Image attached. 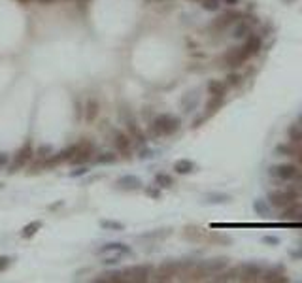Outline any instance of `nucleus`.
Here are the masks:
<instances>
[{"label": "nucleus", "mask_w": 302, "mask_h": 283, "mask_svg": "<svg viewBox=\"0 0 302 283\" xmlns=\"http://www.w3.org/2000/svg\"><path fill=\"white\" fill-rule=\"evenodd\" d=\"M302 198V183H295L293 185H287L283 189H274L268 193V200L274 208H287L289 204H293L295 200H301Z\"/></svg>", "instance_id": "f257e3e1"}, {"label": "nucleus", "mask_w": 302, "mask_h": 283, "mask_svg": "<svg viewBox=\"0 0 302 283\" xmlns=\"http://www.w3.org/2000/svg\"><path fill=\"white\" fill-rule=\"evenodd\" d=\"M179 129V117L172 113H160L151 123V132L155 136H170Z\"/></svg>", "instance_id": "f03ea898"}, {"label": "nucleus", "mask_w": 302, "mask_h": 283, "mask_svg": "<svg viewBox=\"0 0 302 283\" xmlns=\"http://www.w3.org/2000/svg\"><path fill=\"white\" fill-rule=\"evenodd\" d=\"M245 61H247V57L244 55V51H242V47H228L223 57L219 59V63L223 68H240V66L245 65Z\"/></svg>", "instance_id": "7ed1b4c3"}, {"label": "nucleus", "mask_w": 302, "mask_h": 283, "mask_svg": "<svg viewBox=\"0 0 302 283\" xmlns=\"http://www.w3.org/2000/svg\"><path fill=\"white\" fill-rule=\"evenodd\" d=\"M242 17V13L240 11H234V9H226L223 11L221 15H217L214 21H212V30H217V32H221V30H225L228 28L230 25H236L238 21Z\"/></svg>", "instance_id": "20e7f679"}, {"label": "nucleus", "mask_w": 302, "mask_h": 283, "mask_svg": "<svg viewBox=\"0 0 302 283\" xmlns=\"http://www.w3.org/2000/svg\"><path fill=\"white\" fill-rule=\"evenodd\" d=\"M299 166L297 164H274L268 170V174L276 179H283V181H295L297 174H299Z\"/></svg>", "instance_id": "39448f33"}, {"label": "nucleus", "mask_w": 302, "mask_h": 283, "mask_svg": "<svg viewBox=\"0 0 302 283\" xmlns=\"http://www.w3.org/2000/svg\"><path fill=\"white\" fill-rule=\"evenodd\" d=\"M150 266H144V264H136V266H131L127 268L123 276H125V282H134V283H144L150 280Z\"/></svg>", "instance_id": "423d86ee"}, {"label": "nucleus", "mask_w": 302, "mask_h": 283, "mask_svg": "<svg viewBox=\"0 0 302 283\" xmlns=\"http://www.w3.org/2000/svg\"><path fill=\"white\" fill-rule=\"evenodd\" d=\"M93 149H94L93 142L81 140L79 143H76V153H74V157L70 159V162H72V164H83V162H87V160L91 159Z\"/></svg>", "instance_id": "0eeeda50"}, {"label": "nucleus", "mask_w": 302, "mask_h": 283, "mask_svg": "<svg viewBox=\"0 0 302 283\" xmlns=\"http://www.w3.org/2000/svg\"><path fill=\"white\" fill-rule=\"evenodd\" d=\"M242 51H244V55L247 57V59H251V57H255L261 49H263V38L259 36V34H247V38H245V42L242 44Z\"/></svg>", "instance_id": "6e6552de"}, {"label": "nucleus", "mask_w": 302, "mask_h": 283, "mask_svg": "<svg viewBox=\"0 0 302 283\" xmlns=\"http://www.w3.org/2000/svg\"><path fill=\"white\" fill-rule=\"evenodd\" d=\"M280 219L282 221H302V202L295 200L293 204L283 208V213Z\"/></svg>", "instance_id": "1a4fd4ad"}, {"label": "nucleus", "mask_w": 302, "mask_h": 283, "mask_svg": "<svg viewBox=\"0 0 302 283\" xmlns=\"http://www.w3.org/2000/svg\"><path fill=\"white\" fill-rule=\"evenodd\" d=\"M261 274H263V270H261L259 264L247 263L240 266V280H242V282H255V280H259Z\"/></svg>", "instance_id": "9d476101"}, {"label": "nucleus", "mask_w": 302, "mask_h": 283, "mask_svg": "<svg viewBox=\"0 0 302 283\" xmlns=\"http://www.w3.org/2000/svg\"><path fill=\"white\" fill-rule=\"evenodd\" d=\"M34 157V149H32V143L27 142L21 149L17 151V155H15V162H13V170L15 168H21V166H25L28 160Z\"/></svg>", "instance_id": "9b49d317"}, {"label": "nucleus", "mask_w": 302, "mask_h": 283, "mask_svg": "<svg viewBox=\"0 0 302 283\" xmlns=\"http://www.w3.org/2000/svg\"><path fill=\"white\" fill-rule=\"evenodd\" d=\"M179 270V264L178 263H164L160 264L159 272H157V282H168V280H172L176 274H178Z\"/></svg>", "instance_id": "f8f14e48"}, {"label": "nucleus", "mask_w": 302, "mask_h": 283, "mask_svg": "<svg viewBox=\"0 0 302 283\" xmlns=\"http://www.w3.org/2000/svg\"><path fill=\"white\" fill-rule=\"evenodd\" d=\"M113 143H115V147H117L119 153L127 155V153L131 151V143H132L131 134H127V132H115V134H113Z\"/></svg>", "instance_id": "ddd939ff"}, {"label": "nucleus", "mask_w": 302, "mask_h": 283, "mask_svg": "<svg viewBox=\"0 0 302 283\" xmlns=\"http://www.w3.org/2000/svg\"><path fill=\"white\" fill-rule=\"evenodd\" d=\"M117 187L125 189V191H138L142 189V179L136 176H123L117 179Z\"/></svg>", "instance_id": "4468645a"}, {"label": "nucleus", "mask_w": 302, "mask_h": 283, "mask_svg": "<svg viewBox=\"0 0 302 283\" xmlns=\"http://www.w3.org/2000/svg\"><path fill=\"white\" fill-rule=\"evenodd\" d=\"M113 251H115V253L129 255L131 253V247H127L125 244H119V242H112V244H106L96 249V253H113Z\"/></svg>", "instance_id": "2eb2a0df"}, {"label": "nucleus", "mask_w": 302, "mask_h": 283, "mask_svg": "<svg viewBox=\"0 0 302 283\" xmlns=\"http://www.w3.org/2000/svg\"><path fill=\"white\" fill-rule=\"evenodd\" d=\"M299 145L301 143H295V142H287V143H280L276 145V153L278 155H283V157H297V151H299Z\"/></svg>", "instance_id": "dca6fc26"}, {"label": "nucleus", "mask_w": 302, "mask_h": 283, "mask_svg": "<svg viewBox=\"0 0 302 283\" xmlns=\"http://www.w3.org/2000/svg\"><path fill=\"white\" fill-rule=\"evenodd\" d=\"M42 226H44V223H42L40 219L30 221L28 225H25L23 228H21V238H23V240H30V238H34V234H36Z\"/></svg>", "instance_id": "f3484780"}, {"label": "nucleus", "mask_w": 302, "mask_h": 283, "mask_svg": "<svg viewBox=\"0 0 302 283\" xmlns=\"http://www.w3.org/2000/svg\"><path fill=\"white\" fill-rule=\"evenodd\" d=\"M195 168H197V164L193 162V160L189 159H179L174 162V170H176V174H191V172H195Z\"/></svg>", "instance_id": "a211bd4d"}, {"label": "nucleus", "mask_w": 302, "mask_h": 283, "mask_svg": "<svg viewBox=\"0 0 302 283\" xmlns=\"http://www.w3.org/2000/svg\"><path fill=\"white\" fill-rule=\"evenodd\" d=\"M98 117V102L94 98H89L85 104V121L94 123V119Z\"/></svg>", "instance_id": "6ab92c4d"}, {"label": "nucleus", "mask_w": 302, "mask_h": 283, "mask_svg": "<svg viewBox=\"0 0 302 283\" xmlns=\"http://www.w3.org/2000/svg\"><path fill=\"white\" fill-rule=\"evenodd\" d=\"M226 83H223L221 79H210L208 81V93L214 96H225Z\"/></svg>", "instance_id": "aec40b11"}, {"label": "nucleus", "mask_w": 302, "mask_h": 283, "mask_svg": "<svg viewBox=\"0 0 302 283\" xmlns=\"http://www.w3.org/2000/svg\"><path fill=\"white\" fill-rule=\"evenodd\" d=\"M263 282H268V283H282V282H287V278L283 276V270H266L264 274H261Z\"/></svg>", "instance_id": "412c9836"}, {"label": "nucleus", "mask_w": 302, "mask_h": 283, "mask_svg": "<svg viewBox=\"0 0 302 283\" xmlns=\"http://www.w3.org/2000/svg\"><path fill=\"white\" fill-rule=\"evenodd\" d=\"M287 136H289V140L291 142L301 143L302 145V125L301 123H293L291 127L287 129Z\"/></svg>", "instance_id": "4be33fe9"}, {"label": "nucleus", "mask_w": 302, "mask_h": 283, "mask_svg": "<svg viewBox=\"0 0 302 283\" xmlns=\"http://www.w3.org/2000/svg\"><path fill=\"white\" fill-rule=\"evenodd\" d=\"M247 34H251V25L247 23V21H238L234 27V32H232V36L234 38H247Z\"/></svg>", "instance_id": "5701e85b"}, {"label": "nucleus", "mask_w": 302, "mask_h": 283, "mask_svg": "<svg viewBox=\"0 0 302 283\" xmlns=\"http://www.w3.org/2000/svg\"><path fill=\"white\" fill-rule=\"evenodd\" d=\"M94 282H108V283H121L125 282L123 272H106L100 278H94Z\"/></svg>", "instance_id": "b1692460"}, {"label": "nucleus", "mask_w": 302, "mask_h": 283, "mask_svg": "<svg viewBox=\"0 0 302 283\" xmlns=\"http://www.w3.org/2000/svg\"><path fill=\"white\" fill-rule=\"evenodd\" d=\"M221 106H223V96H210V100L206 102V110H208V115H212V113H216L217 110H221Z\"/></svg>", "instance_id": "393cba45"}, {"label": "nucleus", "mask_w": 302, "mask_h": 283, "mask_svg": "<svg viewBox=\"0 0 302 283\" xmlns=\"http://www.w3.org/2000/svg\"><path fill=\"white\" fill-rule=\"evenodd\" d=\"M127 131L131 134V138H134V140H138V142H144V134H142L140 127L136 125L134 119H129V121H127Z\"/></svg>", "instance_id": "a878e982"}, {"label": "nucleus", "mask_w": 302, "mask_h": 283, "mask_svg": "<svg viewBox=\"0 0 302 283\" xmlns=\"http://www.w3.org/2000/svg\"><path fill=\"white\" fill-rule=\"evenodd\" d=\"M155 183H157V187L160 189H170L174 185V178H172L170 174H157V176H155Z\"/></svg>", "instance_id": "bb28decb"}, {"label": "nucleus", "mask_w": 302, "mask_h": 283, "mask_svg": "<svg viewBox=\"0 0 302 283\" xmlns=\"http://www.w3.org/2000/svg\"><path fill=\"white\" fill-rule=\"evenodd\" d=\"M100 226H102L104 230H123V228H125L123 223L113 221V219H102V221H100Z\"/></svg>", "instance_id": "cd10ccee"}, {"label": "nucleus", "mask_w": 302, "mask_h": 283, "mask_svg": "<svg viewBox=\"0 0 302 283\" xmlns=\"http://www.w3.org/2000/svg\"><path fill=\"white\" fill-rule=\"evenodd\" d=\"M226 259H214V261H210L208 264H204V268L206 270H221V268H225L226 266Z\"/></svg>", "instance_id": "c85d7f7f"}, {"label": "nucleus", "mask_w": 302, "mask_h": 283, "mask_svg": "<svg viewBox=\"0 0 302 283\" xmlns=\"http://www.w3.org/2000/svg\"><path fill=\"white\" fill-rule=\"evenodd\" d=\"M200 6L206 11H217L221 8V0H200Z\"/></svg>", "instance_id": "c756f323"}, {"label": "nucleus", "mask_w": 302, "mask_h": 283, "mask_svg": "<svg viewBox=\"0 0 302 283\" xmlns=\"http://www.w3.org/2000/svg\"><path fill=\"white\" fill-rule=\"evenodd\" d=\"M51 151H53V147L49 145V143H44V145H40L38 147V151H36V157L40 160H46L49 155H51Z\"/></svg>", "instance_id": "7c9ffc66"}, {"label": "nucleus", "mask_w": 302, "mask_h": 283, "mask_svg": "<svg viewBox=\"0 0 302 283\" xmlns=\"http://www.w3.org/2000/svg\"><path fill=\"white\" fill-rule=\"evenodd\" d=\"M115 160H117V155H113V153H102V155L96 157V162H98V164H112Z\"/></svg>", "instance_id": "2f4dec72"}, {"label": "nucleus", "mask_w": 302, "mask_h": 283, "mask_svg": "<svg viewBox=\"0 0 302 283\" xmlns=\"http://www.w3.org/2000/svg\"><path fill=\"white\" fill-rule=\"evenodd\" d=\"M240 81H242V75L236 74V72H230V74L226 75V85H230V87L240 85Z\"/></svg>", "instance_id": "473e14b6"}, {"label": "nucleus", "mask_w": 302, "mask_h": 283, "mask_svg": "<svg viewBox=\"0 0 302 283\" xmlns=\"http://www.w3.org/2000/svg\"><path fill=\"white\" fill-rule=\"evenodd\" d=\"M87 172H89V168L83 166V164H79V168H76L70 172V178H79V176H85Z\"/></svg>", "instance_id": "72a5a7b5"}, {"label": "nucleus", "mask_w": 302, "mask_h": 283, "mask_svg": "<svg viewBox=\"0 0 302 283\" xmlns=\"http://www.w3.org/2000/svg\"><path fill=\"white\" fill-rule=\"evenodd\" d=\"M8 266H9V259L8 257H4V255H0V274L4 272Z\"/></svg>", "instance_id": "f704fd0d"}, {"label": "nucleus", "mask_w": 302, "mask_h": 283, "mask_svg": "<svg viewBox=\"0 0 302 283\" xmlns=\"http://www.w3.org/2000/svg\"><path fill=\"white\" fill-rule=\"evenodd\" d=\"M8 162H9L8 155H4V153H0V168H4V166H6Z\"/></svg>", "instance_id": "c9c22d12"}, {"label": "nucleus", "mask_w": 302, "mask_h": 283, "mask_svg": "<svg viewBox=\"0 0 302 283\" xmlns=\"http://www.w3.org/2000/svg\"><path fill=\"white\" fill-rule=\"evenodd\" d=\"M148 195L153 198H159L160 197V191L159 189H148Z\"/></svg>", "instance_id": "e433bc0d"}, {"label": "nucleus", "mask_w": 302, "mask_h": 283, "mask_svg": "<svg viewBox=\"0 0 302 283\" xmlns=\"http://www.w3.org/2000/svg\"><path fill=\"white\" fill-rule=\"evenodd\" d=\"M255 208H257V210H259V212H261V213H264V215H266V213H268V208H264L263 204H261V202H257V204H255Z\"/></svg>", "instance_id": "4c0bfd02"}, {"label": "nucleus", "mask_w": 302, "mask_h": 283, "mask_svg": "<svg viewBox=\"0 0 302 283\" xmlns=\"http://www.w3.org/2000/svg\"><path fill=\"white\" fill-rule=\"evenodd\" d=\"M264 242H266V244H278V238H272V236H264Z\"/></svg>", "instance_id": "58836bf2"}, {"label": "nucleus", "mask_w": 302, "mask_h": 283, "mask_svg": "<svg viewBox=\"0 0 302 283\" xmlns=\"http://www.w3.org/2000/svg\"><path fill=\"white\" fill-rule=\"evenodd\" d=\"M104 264H117L119 263V259L117 257H112V259H106V261H102Z\"/></svg>", "instance_id": "ea45409f"}, {"label": "nucleus", "mask_w": 302, "mask_h": 283, "mask_svg": "<svg viewBox=\"0 0 302 283\" xmlns=\"http://www.w3.org/2000/svg\"><path fill=\"white\" fill-rule=\"evenodd\" d=\"M295 159L299 160V164H302V145H299V151H297V157Z\"/></svg>", "instance_id": "a19ab883"}, {"label": "nucleus", "mask_w": 302, "mask_h": 283, "mask_svg": "<svg viewBox=\"0 0 302 283\" xmlns=\"http://www.w3.org/2000/svg\"><path fill=\"white\" fill-rule=\"evenodd\" d=\"M221 2H223V4H226V6H236L240 0H221Z\"/></svg>", "instance_id": "79ce46f5"}, {"label": "nucleus", "mask_w": 302, "mask_h": 283, "mask_svg": "<svg viewBox=\"0 0 302 283\" xmlns=\"http://www.w3.org/2000/svg\"><path fill=\"white\" fill-rule=\"evenodd\" d=\"M291 255L293 257H301L302 259V251H291Z\"/></svg>", "instance_id": "37998d69"}, {"label": "nucleus", "mask_w": 302, "mask_h": 283, "mask_svg": "<svg viewBox=\"0 0 302 283\" xmlns=\"http://www.w3.org/2000/svg\"><path fill=\"white\" fill-rule=\"evenodd\" d=\"M40 2H42V4H51L53 0H40Z\"/></svg>", "instance_id": "c03bdc74"}, {"label": "nucleus", "mask_w": 302, "mask_h": 283, "mask_svg": "<svg viewBox=\"0 0 302 283\" xmlns=\"http://www.w3.org/2000/svg\"><path fill=\"white\" fill-rule=\"evenodd\" d=\"M2 189H4V183H2V181H0V191H2Z\"/></svg>", "instance_id": "a18cd8bd"}, {"label": "nucleus", "mask_w": 302, "mask_h": 283, "mask_svg": "<svg viewBox=\"0 0 302 283\" xmlns=\"http://www.w3.org/2000/svg\"><path fill=\"white\" fill-rule=\"evenodd\" d=\"M283 2H287V4H289V2H293V0H283Z\"/></svg>", "instance_id": "49530a36"}, {"label": "nucleus", "mask_w": 302, "mask_h": 283, "mask_svg": "<svg viewBox=\"0 0 302 283\" xmlns=\"http://www.w3.org/2000/svg\"><path fill=\"white\" fill-rule=\"evenodd\" d=\"M191 2H200V0H191Z\"/></svg>", "instance_id": "de8ad7c7"}, {"label": "nucleus", "mask_w": 302, "mask_h": 283, "mask_svg": "<svg viewBox=\"0 0 302 283\" xmlns=\"http://www.w3.org/2000/svg\"><path fill=\"white\" fill-rule=\"evenodd\" d=\"M19 2H28V0H19Z\"/></svg>", "instance_id": "09e8293b"}, {"label": "nucleus", "mask_w": 302, "mask_h": 283, "mask_svg": "<svg viewBox=\"0 0 302 283\" xmlns=\"http://www.w3.org/2000/svg\"><path fill=\"white\" fill-rule=\"evenodd\" d=\"M301 125H302V115H301Z\"/></svg>", "instance_id": "8fccbe9b"}, {"label": "nucleus", "mask_w": 302, "mask_h": 283, "mask_svg": "<svg viewBox=\"0 0 302 283\" xmlns=\"http://www.w3.org/2000/svg\"><path fill=\"white\" fill-rule=\"evenodd\" d=\"M148 2H151V0H148Z\"/></svg>", "instance_id": "3c124183"}]
</instances>
